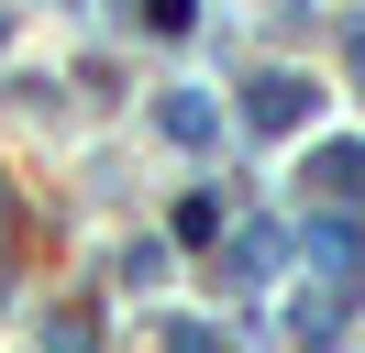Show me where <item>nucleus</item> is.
Listing matches in <instances>:
<instances>
[{
    "label": "nucleus",
    "instance_id": "1",
    "mask_svg": "<svg viewBox=\"0 0 365 353\" xmlns=\"http://www.w3.org/2000/svg\"><path fill=\"white\" fill-rule=\"evenodd\" d=\"M244 110H255V132H288L299 110H310V78H255V100H244Z\"/></svg>",
    "mask_w": 365,
    "mask_h": 353
},
{
    "label": "nucleus",
    "instance_id": "2",
    "mask_svg": "<svg viewBox=\"0 0 365 353\" xmlns=\"http://www.w3.org/2000/svg\"><path fill=\"white\" fill-rule=\"evenodd\" d=\"M310 188H321V199H365V144H332V154H310Z\"/></svg>",
    "mask_w": 365,
    "mask_h": 353
},
{
    "label": "nucleus",
    "instance_id": "3",
    "mask_svg": "<svg viewBox=\"0 0 365 353\" xmlns=\"http://www.w3.org/2000/svg\"><path fill=\"white\" fill-rule=\"evenodd\" d=\"M310 254H321V276H354V265H365V232H354V221H310Z\"/></svg>",
    "mask_w": 365,
    "mask_h": 353
},
{
    "label": "nucleus",
    "instance_id": "4",
    "mask_svg": "<svg viewBox=\"0 0 365 353\" xmlns=\"http://www.w3.org/2000/svg\"><path fill=\"white\" fill-rule=\"evenodd\" d=\"M288 331H299V353H321V342L343 331V298H299V309H288Z\"/></svg>",
    "mask_w": 365,
    "mask_h": 353
},
{
    "label": "nucleus",
    "instance_id": "5",
    "mask_svg": "<svg viewBox=\"0 0 365 353\" xmlns=\"http://www.w3.org/2000/svg\"><path fill=\"white\" fill-rule=\"evenodd\" d=\"M166 132L178 144H210V100H166Z\"/></svg>",
    "mask_w": 365,
    "mask_h": 353
},
{
    "label": "nucleus",
    "instance_id": "6",
    "mask_svg": "<svg viewBox=\"0 0 365 353\" xmlns=\"http://www.w3.org/2000/svg\"><path fill=\"white\" fill-rule=\"evenodd\" d=\"M144 22L155 33H188V0H144Z\"/></svg>",
    "mask_w": 365,
    "mask_h": 353
}]
</instances>
